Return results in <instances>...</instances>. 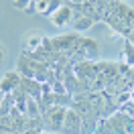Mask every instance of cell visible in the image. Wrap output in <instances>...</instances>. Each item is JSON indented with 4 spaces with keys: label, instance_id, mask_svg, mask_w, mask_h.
<instances>
[{
    "label": "cell",
    "instance_id": "cell-9",
    "mask_svg": "<svg viewBox=\"0 0 134 134\" xmlns=\"http://www.w3.org/2000/svg\"><path fill=\"white\" fill-rule=\"evenodd\" d=\"M92 25H93V18H90L87 14H83L79 8H75V6H73V20H71V26L75 29V33L85 31V29H90Z\"/></svg>",
    "mask_w": 134,
    "mask_h": 134
},
{
    "label": "cell",
    "instance_id": "cell-11",
    "mask_svg": "<svg viewBox=\"0 0 134 134\" xmlns=\"http://www.w3.org/2000/svg\"><path fill=\"white\" fill-rule=\"evenodd\" d=\"M12 4H14L18 10H29L33 6V0H12Z\"/></svg>",
    "mask_w": 134,
    "mask_h": 134
},
{
    "label": "cell",
    "instance_id": "cell-4",
    "mask_svg": "<svg viewBox=\"0 0 134 134\" xmlns=\"http://www.w3.org/2000/svg\"><path fill=\"white\" fill-rule=\"evenodd\" d=\"M45 41H47V37L41 35L39 31L26 33L25 35V41H23V53H25V55H33V53H37V51L45 45Z\"/></svg>",
    "mask_w": 134,
    "mask_h": 134
},
{
    "label": "cell",
    "instance_id": "cell-1",
    "mask_svg": "<svg viewBox=\"0 0 134 134\" xmlns=\"http://www.w3.org/2000/svg\"><path fill=\"white\" fill-rule=\"evenodd\" d=\"M65 106H51L45 110V114L41 116L43 128L47 132H61L63 130V120H65Z\"/></svg>",
    "mask_w": 134,
    "mask_h": 134
},
{
    "label": "cell",
    "instance_id": "cell-6",
    "mask_svg": "<svg viewBox=\"0 0 134 134\" xmlns=\"http://www.w3.org/2000/svg\"><path fill=\"white\" fill-rule=\"evenodd\" d=\"M20 83H23V77H20V73L16 69L14 71H6V75L0 79V92H2V96H8L16 87H20Z\"/></svg>",
    "mask_w": 134,
    "mask_h": 134
},
{
    "label": "cell",
    "instance_id": "cell-3",
    "mask_svg": "<svg viewBox=\"0 0 134 134\" xmlns=\"http://www.w3.org/2000/svg\"><path fill=\"white\" fill-rule=\"evenodd\" d=\"M49 20H51V25H55L57 29H65V26L71 25V20H73V6H71V4H61L49 16Z\"/></svg>",
    "mask_w": 134,
    "mask_h": 134
},
{
    "label": "cell",
    "instance_id": "cell-2",
    "mask_svg": "<svg viewBox=\"0 0 134 134\" xmlns=\"http://www.w3.org/2000/svg\"><path fill=\"white\" fill-rule=\"evenodd\" d=\"M75 77L81 81V85H87V90L92 87L93 79L98 77V67H96V63H92V61H81V63H77L75 65Z\"/></svg>",
    "mask_w": 134,
    "mask_h": 134
},
{
    "label": "cell",
    "instance_id": "cell-7",
    "mask_svg": "<svg viewBox=\"0 0 134 134\" xmlns=\"http://www.w3.org/2000/svg\"><path fill=\"white\" fill-rule=\"evenodd\" d=\"M77 55L83 57V61H93V59L100 55V47H98V43L93 41V39H85V37H83L81 43H79Z\"/></svg>",
    "mask_w": 134,
    "mask_h": 134
},
{
    "label": "cell",
    "instance_id": "cell-12",
    "mask_svg": "<svg viewBox=\"0 0 134 134\" xmlns=\"http://www.w3.org/2000/svg\"><path fill=\"white\" fill-rule=\"evenodd\" d=\"M4 59H6V49H4V45L0 43V63H2Z\"/></svg>",
    "mask_w": 134,
    "mask_h": 134
},
{
    "label": "cell",
    "instance_id": "cell-5",
    "mask_svg": "<svg viewBox=\"0 0 134 134\" xmlns=\"http://www.w3.org/2000/svg\"><path fill=\"white\" fill-rule=\"evenodd\" d=\"M63 134H79L81 132V114L73 108H67L63 120Z\"/></svg>",
    "mask_w": 134,
    "mask_h": 134
},
{
    "label": "cell",
    "instance_id": "cell-10",
    "mask_svg": "<svg viewBox=\"0 0 134 134\" xmlns=\"http://www.w3.org/2000/svg\"><path fill=\"white\" fill-rule=\"evenodd\" d=\"M124 65L134 67V43L132 41H126L124 45Z\"/></svg>",
    "mask_w": 134,
    "mask_h": 134
},
{
    "label": "cell",
    "instance_id": "cell-13",
    "mask_svg": "<svg viewBox=\"0 0 134 134\" xmlns=\"http://www.w3.org/2000/svg\"><path fill=\"white\" fill-rule=\"evenodd\" d=\"M67 2H71V4H81L83 0H67Z\"/></svg>",
    "mask_w": 134,
    "mask_h": 134
},
{
    "label": "cell",
    "instance_id": "cell-14",
    "mask_svg": "<svg viewBox=\"0 0 134 134\" xmlns=\"http://www.w3.org/2000/svg\"><path fill=\"white\" fill-rule=\"evenodd\" d=\"M0 104H2V92H0Z\"/></svg>",
    "mask_w": 134,
    "mask_h": 134
},
{
    "label": "cell",
    "instance_id": "cell-8",
    "mask_svg": "<svg viewBox=\"0 0 134 134\" xmlns=\"http://www.w3.org/2000/svg\"><path fill=\"white\" fill-rule=\"evenodd\" d=\"M61 4H63V0H33L35 12L37 14H45V16H51Z\"/></svg>",
    "mask_w": 134,
    "mask_h": 134
}]
</instances>
